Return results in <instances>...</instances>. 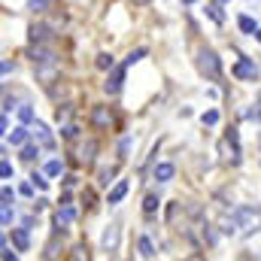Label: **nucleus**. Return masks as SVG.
Masks as SVG:
<instances>
[{
  "mask_svg": "<svg viewBox=\"0 0 261 261\" xmlns=\"http://www.w3.org/2000/svg\"><path fill=\"white\" fill-rule=\"evenodd\" d=\"M231 216H234V222H237V234L249 237V234L261 231V206H249V203H243V206H237Z\"/></svg>",
  "mask_w": 261,
  "mask_h": 261,
  "instance_id": "1",
  "label": "nucleus"
},
{
  "mask_svg": "<svg viewBox=\"0 0 261 261\" xmlns=\"http://www.w3.org/2000/svg\"><path fill=\"white\" fill-rule=\"evenodd\" d=\"M197 70H200V76H206V79H219V76H222V61H219V55H216L213 49H200V52H197Z\"/></svg>",
  "mask_w": 261,
  "mask_h": 261,
  "instance_id": "2",
  "label": "nucleus"
},
{
  "mask_svg": "<svg viewBox=\"0 0 261 261\" xmlns=\"http://www.w3.org/2000/svg\"><path fill=\"white\" fill-rule=\"evenodd\" d=\"M219 155L228 164H240V143H237V128L228 130L225 140H219Z\"/></svg>",
  "mask_w": 261,
  "mask_h": 261,
  "instance_id": "3",
  "label": "nucleus"
},
{
  "mask_svg": "<svg viewBox=\"0 0 261 261\" xmlns=\"http://www.w3.org/2000/svg\"><path fill=\"white\" fill-rule=\"evenodd\" d=\"M119 240H122V222H110L107 231H103V237H100V249L107 255H113L119 249Z\"/></svg>",
  "mask_w": 261,
  "mask_h": 261,
  "instance_id": "4",
  "label": "nucleus"
},
{
  "mask_svg": "<svg viewBox=\"0 0 261 261\" xmlns=\"http://www.w3.org/2000/svg\"><path fill=\"white\" fill-rule=\"evenodd\" d=\"M91 125L97 130H110L116 125V116H113V110L110 107H103V103H97L94 110H91Z\"/></svg>",
  "mask_w": 261,
  "mask_h": 261,
  "instance_id": "5",
  "label": "nucleus"
},
{
  "mask_svg": "<svg viewBox=\"0 0 261 261\" xmlns=\"http://www.w3.org/2000/svg\"><path fill=\"white\" fill-rule=\"evenodd\" d=\"M125 70H128V64H116L110 70V76H107V82H103V91H107V94H119V91H122Z\"/></svg>",
  "mask_w": 261,
  "mask_h": 261,
  "instance_id": "6",
  "label": "nucleus"
},
{
  "mask_svg": "<svg viewBox=\"0 0 261 261\" xmlns=\"http://www.w3.org/2000/svg\"><path fill=\"white\" fill-rule=\"evenodd\" d=\"M31 137H34V143L40 149H55V137H52V130L46 128L43 122H34L31 125Z\"/></svg>",
  "mask_w": 261,
  "mask_h": 261,
  "instance_id": "7",
  "label": "nucleus"
},
{
  "mask_svg": "<svg viewBox=\"0 0 261 261\" xmlns=\"http://www.w3.org/2000/svg\"><path fill=\"white\" fill-rule=\"evenodd\" d=\"M234 76L243 79V82H255V79H258V64H255L252 58H240V61L234 64Z\"/></svg>",
  "mask_w": 261,
  "mask_h": 261,
  "instance_id": "8",
  "label": "nucleus"
},
{
  "mask_svg": "<svg viewBox=\"0 0 261 261\" xmlns=\"http://www.w3.org/2000/svg\"><path fill=\"white\" fill-rule=\"evenodd\" d=\"M73 219H76V210H73L70 203H61L58 213H55V225H58V231H67V228L73 225Z\"/></svg>",
  "mask_w": 261,
  "mask_h": 261,
  "instance_id": "9",
  "label": "nucleus"
},
{
  "mask_svg": "<svg viewBox=\"0 0 261 261\" xmlns=\"http://www.w3.org/2000/svg\"><path fill=\"white\" fill-rule=\"evenodd\" d=\"M94 152H97V143H94V140H88V143H82V146H79V152H76V161L88 167V164H94Z\"/></svg>",
  "mask_w": 261,
  "mask_h": 261,
  "instance_id": "10",
  "label": "nucleus"
},
{
  "mask_svg": "<svg viewBox=\"0 0 261 261\" xmlns=\"http://www.w3.org/2000/svg\"><path fill=\"white\" fill-rule=\"evenodd\" d=\"M28 55H31V61H34L37 67L52 64V61H55V55H52L49 49H43V46H31V49H28Z\"/></svg>",
  "mask_w": 261,
  "mask_h": 261,
  "instance_id": "11",
  "label": "nucleus"
},
{
  "mask_svg": "<svg viewBox=\"0 0 261 261\" xmlns=\"http://www.w3.org/2000/svg\"><path fill=\"white\" fill-rule=\"evenodd\" d=\"M173 173H176V167H173L170 161H161V164H155V170H152V176H155L158 182H170Z\"/></svg>",
  "mask_w": 261,
  "mask_h": 261,
  "instance_id": "12",
  "label": "nucleus"
},
{
  "mask_svg": "<svg viewBox=\"0 0 261 261\" xmlns=\"http://www.w3.org/2000/svg\"><path fill=\"white\" fill-rule=\"evenodd\" d=\"M12 243L18 252H28L31 249V237H28V228H12Z\"/></svg>",
  "mask_w": 261,
  "mask_h": 261,
  "instance_id": "13",
  "label": "nucleus"
},
{
  "mask_svg": "<svg viewBox=\"0 0 261 261\" xmlns=\"http://www.w3.org/2000/svg\"><path fill=\"white\" fill-rule=\"evenodd\" d=\"M28 137H31L28 128H15V130L6 134V143H12V146H28Z\"/></svg>",
  "mask_w": 261,
  "mask_h": 261,
  "instance_id": "14",
  "label": "nucleus"
},
{
  "mask_svg": "<svg viewBox=\"0 0 261 261\" xmlns=\"http://www.w3.org/2000/svg\"><path fill=\"white\" fill-rule=\"evenodd\" d=\"M125 195H128V179H119V182L110 189V197H107V200H110V203H122Z\"/></svg>",
  "mask_w": 261,
  "mask_h": 261,
  "instance_id": "15",
  "label": "nucleus"
},
{
  "mask_svg": "<svg viewBox=\"0 0 261 261\" xmlns=\"http://www.w3.org/2000/svg\"><path fill=\"white\" fill-rule=\"evenodd\" d=\"M28 37H31V43H34V46H37V43H46V37H49V28H46V24H31Z\"/></svg>",
  "mask_w": 261,
  "mask_h": 261,
  "instance_id": "16",
  "label": "nucleus"
},
{
  "mask_svg": "<svg viewBox=\"0 0 261 261\" xmlns=\"http://www.w3.org/2000/svg\"><path fill=\"white\" fill-rule=\"evenodd\" d=\"M70 261H91V252H88V243H76L70 249Z\"/></svg>",
  "mask_w": 261,
  "mask_h": 261,
  "instance_id": "17",
  "label": "nucleus"
},
{
  "mask_svg": "<svg viewBox=\"0 0 261 261\" xmlns=\"http://www.w3.org/2000/svg\"><path fill=\"white\" fill-rule=\"evenodd\" d=\"M58 76V67H49V64H43V67H37V79L43 82V85H49L52 79Z\"/></svg>",
  "mask_w": 261,
  "mask_h": 261,
  "instance_id": "18",
  "label": "nucleus"
},
{
  "mask_svg": "<svg viewBox=\"0 0 261 261\" xmlns=\"http://www.w3.org/2000/svg\"><path fill=\"white\" fill-rule=\"evenodd\" d=\"M70 116H73V103H61L55 110V122L58 125H70Z\"/></svg>",
  "mask_w": 261,
  "mask_h": 261,
  "instance_id": "19",
  "label": "nucleus"
},
{
  "mask_svg": "<svg viewBox=\"0 0 261 261\" xmlns=\"http://www.w3.org/2000/svg\"><path fill=\"white\" fill-rule=\"evenodd\" d=\"M158 203H161V197L155 195V192H149V195L143 197V213H146V216H152V213L158 210Z\"/></svg>",
  "mask_w": 261,
  "mask_h": 261,
  "instance_id": "20",
  "label": "nucleus"
},
{
  "mask_svg": "<svg viewBox=\"0 0 261 261\" xmlns=\"http://www.w3.org/2000/svg\"><path fill=\"white\" fill-rule=\"evenodd\" d=\"M237 24H240V31H243V34H252V37L258 34V21H255V18H249V15H240V21H237Z\"/></svg>",
  "mask_w": 261,
  "mask_h": 261,
  "instance_id": "21",
  "label": "nucleus"
},
{
  "mask_svg": "<svg viewBox=\"0 0 261 261\" xmlns=\"http://www.w3.org/2000/svg\"><path fill=\"white\" fill-rule=\"evenodd\" d=\"M206 15H210L216 24H222V21H225V12H222V6H219V3H206Z\"/></svg>",
  "mask_w": 261,
  "mask_h": 261,
  "instance_id": "22",
  "label": "nucleus"
},
{
  "mask_svg": "<svg viewBox=\"0 0 261 261\" xmlns=\"http://www.w3.org/2000/svg\"><path fill=\"white\" fill-rule=\"evenodd\" d=\"M94 64H97V70H113V67H116V58H113L110 52H100Z\"/></svg>",
  "mask_w": 261,
  "mask_h": 261,
  "instance_id": "23",
  "label": "nucleus"
},
{
  "mask_svg": "<svg viewBox=\"0 0 261 261\" xmlns=\"http://www.w3.org/2000/svg\"><path fill=\"white\" fill-rule=\"evenodd\" d=\"M137 246H140V255H143V258H152V255H155V246H152V240H149V237H140V243H137Z\"/></svg>",
  "mask_w": 261,
  "mask_h": 261,
  "instance_id": "24",
  "label": "nucleus"
},
{
  "mask_svg": "<svg viewBox=\"0 0 261 261\" xmlns=\"http://www.w3.org/2000/svg\"><path fill=\"white\" fill-rule=\"evenodd\" d=\"M116 173H119V164H113V167H107V170H100V186H110V182L116 179Z\"/></svg>",
  "mask_w": 261,
  "mask_h": 261,
  "instance_id": "25",
  "label": "nucleus"
},
{
  "mask_svg": "<svg viewBox=\"0 0 261 261\" xmlns=\"http://www.w3.org/2000/svg\"><path fill=\"white\" fill-rule=\"evenodd\" d=\"M18 119L24 122V125H34V110L24 103V107H18Z\"/></svg>",
  "mask_w": 261,
  "mask_h": 261,
  "instance_id": "26",
  "label": "nucleus"
},
{
  "mask_svg": "<svg viewBox=\"0 0 261 261\" xmlns=\"http://www.w3.org/2000/svg\"><path fill=\"white\" fill-rule=\"evenodd\" d=\"M200 122H203V125H206V128H213V125H216V122H219V113H216V110H206V113H203V116H200Z\"/></svg>",
  "mask_w": 261,
  "mask_h": 261,
  "instance_id": "27",
  "label": "nucleus"
},
{
  "mask_svg": "<svg viewBox=\"0 0 261 261\" xmlns=\"http://www.w3.org/2000/svg\"><path fill=\"white\" fill-rule=\"evenodd\" d=\"M37 155H40V146H21V158L24 161H34Z\"/></svg>",
  "mask_w": 261,
  "mask_h": 261,
  "instance_id": "28",
  "label": "nucleus"
},
{
  "mask_svg": "<svg viewBox=\"0 0 261 261\" xmlns=\"http://www.w3.org/2000/svg\"><path fill=\"white\" fill-rule=\"evenodd\" d=\"M31 186H37L40 192H46V189H49V179H46L43 173H34V176H31Z\"/></svg>",
  "mask_w": 261,
  "mask_h": 261,
  "instance_id": "29",
  "label": "nucleus"
},
{
  "mask_svg": "<svg viewBox=\"0 0 261 261\" xmlns=\"http://www.w3.org/2000/svg\"><path fill=\"white\" fill-rule=\"evenodd\" d=\"M140 58H146V49H134V52H130L128 58H125V64H137V61H140Z\"/></svg>",
  "mask_w": 261,
  "mask_h": 261,
  "instance_id": "30",
  "label": "nucleus"
},
{
  "mask_svg": "<svg viewBox=\"0 0 261 261\" xmlns=\"http://www.w3.org/2000/svg\"><path fill=\"white\" fill-rule=\"evenodd\" d=\"M46 6H49L46 0H28V9L31 12H46Z\"/></svg>",
  "mask_w": 261,
  "mask_h": 261,
  "instance_id": "31",
  "label": "nucleus"
},
{
  "mask_svg": "<svg viewBox=\"0 0 261 261\" xmlns=\"http://www.w3.org/2000/svg\"><path fill=\"white\" fill-rule=\"evenodd\" d=\"M128 149H130V137H125V140L119 143V161H125V158H128Z\"/></svg>",
  "mask_w": 261,
  "mask_h": 261,
  "instance_id": "32",
  "label": "nucleus"
},
{
  "mask_svg": "<svg viewBox=\"0 0 261 261\" xmlns=\"http://www.w3.org/2000/svg\"><path fill=\"white\" fill-rule=\"evenodd\" d=\"M0 197H3V206H12V200H15V195H12V189H9V186H3Z\"/></svg>",
  "mask_w": 261,
  "mask_h": 261,
  "instance_id": "33",
  "label": "nucleus"
},
{
  "mask_svg": "<svg viewBox=\"0 0 261 261\" xmlns=\"http://www.w3.org/2000/svg\"><path fill=\"white\" fill-rule=\"evenodd\" d=\"M61 173V161H49L46 164V176H58Z\"/></svg>",
  "mask_w": 261,
  "mask_h": 261,
  "instance_id": "34",
  "label": "nucleus"
},
{
  "mask_svg": "<svg viewBox=\"0 0 261 261\" xmlns=\"http://www.w3.org/2000/svg\"><path fill=\"white\" fill-rule=\"evenodd\" d=\"M0 176H3V179H12V164H9L6 158L0 161Z\"/></svg>",
  "mask_w": 261,
  "mask_h": 261,
  "instance_id": "35",
  "label": "nucleus"
},
{
  "mask_svg": "<svg viewBox=\"0 0 261 261\" xmlns=\"http://www.w3.org/2000/svg\"><path fill=\"white\" fill-rule=\"evenodd\" d=\"M0 222H3V228H9V222H12V206H3V210H0Z\"/></svg>",
  "mask_w": 261,
  "mask_h": 261,
  "instance_id": "36",
  "label": "nucleus"
},
{
  "mask_svg": "<svg viewBox=\"0 0 261 261\" xmlns=\"http://www.w3.org/2000/svg\"><path fill=\"white\" fill-rule=\"evenodd\" d=\"M0 255H3V261H18L15 258V252L9 249V243H3V252H0Z\"/></svg>",
  "mask_w": 261,
  "mask_h": 261,
  "instance_id": "37",
  "label": "nucleus"
},
{
  "mask_svg": "<svg viewBox=\"0 0 261 261\" xmlns=\"http://www.w3.org/2000/svg\"><path fill=\"white\" fill-rule=\"evenodd\" d=\"M76 134H79V128H76V125H64V137H67V140H73Z\"/></svg>",
  "mask_w": 261,
  "mask_h": 261,
  "instance_id": "38",
  "label": "nucleus"
},
{
  "mask_svg": "<svg viewBox=\"0 0 261 261\" xmlns=\"http://www.w3.org/2000/svg\"><path fill=\"white\" fill-rule=\"evenodd\" d=\"M18 192H21V195H24V197H31V195H34V186H31V182H24V186H21Z\"/></svg>",
  "mask_w": 261,
  "mask_h": 261,
  "instance_id": "39",
  "label": "nucleus"
},
{
  "mask_svg": "<svg viewBox=\"0 0 261 261\" xmlns=\"http://www.w3.org/2000/svg\"><path fill=\"white\" fill-rule=\"evenodd\" d=\"M0 70H3V76H9V73H12V61H3V67H0Z\"/></svg>",
  "mask_w": 261,
  "mask_h": 261,
  "instance_id": "40",
  "label": "nucleus"
},
{
  "mask_svg": "<svg viewBox=\"0 0 261 261\" xmlns=\"http://www.w3.org/2000/svg\"><path fill=\"white\" fill-rule=\"evenodd\" d=\"M186 261H203V255H197V252H195V255H192V258H186Z\"/></svg>",
  "mask_w": 261,
  "mask_h": 261,
  "instance_id": "41",
  "label": "nucleus"
},
{
  "mask_svg": "<svg viewBox=\"0 0 261 261\" xmlns=\"http://www.w3.org/2000/svg\"><path fill=\"white\" fill-rule=\"evenodd\" d=\"M134 3H140V6H146V3H149V0H134Z\"/></svg>",
  "mask_w": 261,
  "mask_h": 261,
  "instance_id": "42",
  "label": "nucleus"
},
{
  "mask_svg": "<svg viewBox=\"0 0 261 261\" xmlns=\"http://www.w3.org/2000/svg\"><path fill=\"white\" fill-rule=\"evenodd\" d=\"M255 40H258V43H261V28H258V34H255Z\"/></svg>",
  "mask_w": 261,
  "mask_h": 261,
  "instance_id": "43",
  "label": "nucleus"
},
{
  "mask_svg": "<svg viewBox=\"0 0 261 261\" xmlns=\"http://www.w3.org/2000/svg\"><path fill=\"white\" fill-rule=\"evenodd\" d=\"M182 3H197V0H182Z\"/></svg>",
  "mask_w": 261,
  "mask_h": 261,
  "instance_id": "44",
  "label": "nucleus"
},
{
  "mask_svg": "<svg viewBox=\"0 0 261 261\" xmlns=\"http://www.w3.org/2000/svg\"><path fill=\"white\" fill-rule=\"evenodd\" d=\"M219 3H228V0H219Z\"/></svg>",
  "mask_w": 261,
  "mask_h": 261,
  "instance_id": "45",
  "label": "nucleus"
}]
</instances>
